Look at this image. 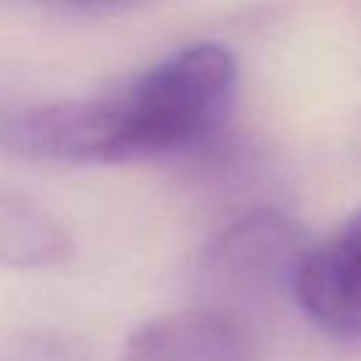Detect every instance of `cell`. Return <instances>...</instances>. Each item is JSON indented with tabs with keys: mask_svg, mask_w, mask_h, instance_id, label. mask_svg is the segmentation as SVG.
<instances>
[{
	"mask_svg": "<svg viewBox=\"0 0 361 361\" xmlns=\"http://www.w3.org/2000/svg\"><path fill=\"white\" fill-rule=\"evenodd\" d=\"M341 234H347L350 240H355V243H361V209L344 223V228H341Z\"/></svg>",
	"mask_w": 361,
	"mask_h": 361,
	"instance_id": "8",
	"label": "cell"
},
{
	"mask_svg": "<svg viewBox=\"0 0 361 361\" xmlns=\"http://www.w3.org/2000/svg\"><path fill=\"white\" fill-rule=\"evenodd\" d=\"M234 56L217 42H192L116 90V161L189 147L226 113Z\"/></svg>",
	"mask_w": 361,
	"mask_h": 361,
	"instance_id": "1",
	"label": "cell"
},
{
	"mask_svg": "<svg viewBox=\"0 0 361 361\" xmlns=\"http://www.w3.org/2000/svg\"><path fill=\"white\" fill-rule=\"evenodd\" d=\"M254 324L214 305L172 310L138 324L121 361H257Z\"/></svg>",
	"mask_w": 361,
	"mask_h": 361,
	"instance_id": "4",
	"label": "cell"
},
{
	"mask_svg": "<svg viewBox=\"0 0 361 361\" xmlns=\"http://www.w3.org/2000/svg\"><path fill=\"white\" fill-rule=\"evenodd\" d=\"M307 248L296 223L274 209H254L228 223L200 259V279L214 296L206 305L251 322V310L290 293L293 271Z\"/></svg>",
	"mask_w": 361,
	"mask_h": 361,
	"instance_id": "2",
	"label": "cell"
},
{
	"mask_svg": "<svg viewBox=\"0 0 361 361\" xmlns=\"http://www.w3.org/2000/svg\"><path fill=\"white\" fill-rule=\"evenodd\" d=\"M56 3L71 6V8H118V6H130L141 0H56Z\"/></svg>",
	"mask_w": 361,
	"mask_h": 361,
	"instance_id": "7",
	"label": "cell"
},
{
	"mask_svg": "<svg viewBox=\"0 0 361 361\" xmlns=\"http://www.w3.org/2000/svg\"><path fill=\"white\" fill-rule=\"evenodd\" d=\"M290 296L330 336L361 341V243L338 231L327 243L307 245Z\"/></svg>",
	"mask_w": 361,
	"mask_h": 361,
	"instance_id": "5",
	"label": "cell"
},
{
	"mask_svg": "<svg viewBox=\"0 0 361 361\" xmlns=\"http://www.w3.org/2000/svg\"><path fill=\"white\" fill-rule=\"evenodd\" d=\"M71 254L65 228L23 197H0V262L14 268H39Z\"/></svg>",
	"mask_w": 361,
	"mask_h": 361,
	"instance_id": "6",
	"label": "cell"
},
{
	"mask_svg": "<svg viewBox=\"0 0 361 361\" xmlns=\"http://www.w3.org/2000/svg\"><path fill=\"white\" fill-rule=\"evenodd\" d=\"M116 93L0 107V149L25 161H116Z\"/></svg>",
	"mask_w": 361,
	"mask_h": 361,
	"instance_id": "3",
	"label": "cell"
}]
</instances>
